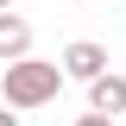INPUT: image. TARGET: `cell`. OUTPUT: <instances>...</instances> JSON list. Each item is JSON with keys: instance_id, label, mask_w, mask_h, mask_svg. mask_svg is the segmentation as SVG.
Returning <instances> with one entry per match:
<instances>
[{"instance_id": "obj_5", "label": "cell", "mask_w": 126, "mask_h": 126, "mask_svg": "<svg viewBox=\"0 0 126 126\" xmlns=\"http://www.w3.org/2000/svg\"><path fill=\"white\" fill-rule=\"evenodd\" d=\"M76 126H120V120H107V113H82Z\"/></svg>"}, {"instance_id": "obj_9", "label": "cell", "mask_w": 126, "mask_h": 126, "mask_svg": "<svg viewBox=\"0 0 126 126\" xmlns=\"http://www.w3.org/2000/svg\"><path fill=\"white\" fill-rule=\"evenodd\" d=\"M120 126H126V120H120Z\"/></svg>"}, {"instance_id": "obj_1", "label": "cell", "mask_w": 126, "mask_h": 126, "mask_svg": "<svg viewBox=\"0 0 126 126\" xmlns=\"http://www.w3.org/2000/svg\"><path fill=\"white\" fill-rule=\"evenodd\" d=\"M63 88V63H44V57H25V63H6V82H0V94H6V107H50Z\"/></svg>"}, {"instance_id": "obj_8", "label": "cell", "mask_w": 126, "mask_h": 126, "mask_svg": "<svg viewBox=\"0 0 126 126\" xmlns=\"http://www.w3.org/2000/svg\"><path fill=\"white\" fill-rule=\"evenodd\" d=\"M94 6H107V0H94Z\"/></svg>"}, {"instance_id": "obj_7", "label": "cell", "mask_w": 126, "mask_h": 126, "mask_svg": "<svg viewBox=\"0 0 126 126\" xmlns=\"http://www.w3.org/2000/svg\"><path fill=\"white\" fill-rule=\"evenodd\" d=\"M0 13H13V0H0Z\"/></svg>"}, {"instance_id": "obj_3", "label": "cell", "mask_w": 126, "mask_h": 126, "mask_svg": "<svg viewBox=\"0 0 126 126\" xmlns=\"http://www.w3.org/2000/svg\"><path fill=\"white\" fill-rule=\"evenodd\" d=\"M88 113H107V120H120L126 113V76H101V82H88Z\"/></svg>"}, {"instance_id": "obj_6", "label": "cell", "mask_w": 126, "mask_h": 126, "mask_svg": "<svg viewBox=\"0 0 126 126\" xmlns=\"http://www.w3.org/2000/svg\"><path fill=\"white\" fill-rule=\"evenodd\" d=\"M0 126H19V113H13V107H0Z\"/></svg>"}, {"instance_id": "obj_4", "label": "cell", "mask_w": 126, "mask_h": 126, "mask_svg": "<svg viewBox=\"0 0 126 126\" xmlns=\"http://www.w3.org/2000/svg\"><path fill=\"white\" fill-rule=\"evenodd\" d=\"M25 50H32V25L19 13H0V57L6 63H25Z\"/></svg>"}, {"instance_id": "obj_2", "label": "cell", "mask_w": 126, "mask_h": 126, "mask_svg": "<svg viewBox=\"0 0 126 126\" xmlns=\"http://www.w3.org/2000/svg\"><path fill=\"white\" fill-rule=\"evenodd\" d=\"M63 76H76V82H101V76H107V44H94V38L63 44Z\"/></svg>"}]
</instances>
